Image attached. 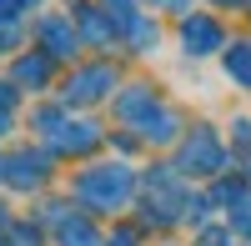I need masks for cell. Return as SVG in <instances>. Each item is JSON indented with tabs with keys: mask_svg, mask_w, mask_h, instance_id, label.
<instances>
[{
	"mask_svg": "<svg viewBox=\"0 0 251 246\" xmlns=\"http://www.w3.org/2000/svg\"><path fill=\"white\" fill-rule=\"evenodd\" d=\"M80 196L96 201V206H116V201L131 196V176H126L121 166H100L91 176H80Z\"/></svg>",
	"mask_w": 251,
	"mask_h": 246,
	"instance_id": "cell-1",
	"label": "cell"
},
{
	"mask_svg": "<svg viewBox=\"0 0 251 246\" xmlns=\"http://www.w3.org/2000/svg\"><path fill=\"white\" fill-rule=\"evenodd\" d=\"M186 46H191V55H206V46H221L216 20H186Z\"/></svg>",
	"mask_w": 251,
	"mask_h": 246,
	"instance_id": "cell-2",
	"label": "cell"
},
{
	"mask_svg": "<svg viewBox=\"0 0 251 246\" xmlns=\"http://www.w3.org/2000/svg\"><path fill=\"white\" fill-rule=\"evenodd\" d=\"M186 161H201V166H221V146L211 141V131H196V141H191V151H186Z\"/></svg>",
	"mask_w": 251,
	"mask_h": 246,
	"instance_id": "cell-3",
	"label": "cell"
},
{
	"mask_svg": "<svg viewBox=\"0 0 251 246\" xmlns=\"http://www.w3.org/2000/svg\"><path fill=\"white\" fill-rule=\"evenodd\" d=\"M226 71H231V80L251 86V46H236L231 55H226Z\"/></svg>",
	"mask_w": 251,
	"mask_h": 246,
	"instance_id": "cell-4",
	"label": "cell"
},
{
	"mask_svg": "<svg viewBox=\"0 0 251 246\" xmlns=\"http://www.w3.org/2000/svg\"><path fill=\"white\" fill-rule=\"evenodd\" d=\"M96 86H111V71H86V75H75V80H71V96H100Z\"/></svg>",
	"mask_w": 251,
	"mask_h": 246,
	"instance_id": "cell-5",
	"label": "cell"
},
{
	"mask_svg": "<svg viewBox=\"0 0 251 246\" xmlns=\"http://www.w3.org/2000/svg\"><path fill=\"white\" fill-rule=\"evenodd\" d=\"M15 10H20V0H0V20H10Z\"/></svg>",
	"mask_w": 251,
	"mask_h": 246,
	"instance_id": "cell-6",
	"label": "cell"
},
{
	"mask_svg": "<svg viewBox=\"0 0 251 246\" xmlns=\"http://www.w3.org/2000/svg\"><path fill=\"white\" fill-rule=\"evenodd\" d=\"M171 5H186V0H171Z\"/></svg>",
	"mask_w": 251,
	"mask_h": 246,
	"instance_id": "cell-7",
	"label": "cell"
}]
</instances>
